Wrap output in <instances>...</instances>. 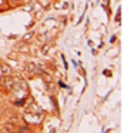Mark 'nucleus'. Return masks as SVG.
I'll list each match as a JSON object with an SVG mask.
<instances>
[{"label": "nucleus", "instance_id": "f257e3e1", "mask_svg": "<svg viewBox=\"0 0 128 133\" xmlns=\"http://www.w3.org/2000/svg\"><path fill=\"white\" fill-rule=\"evenodd\" d=\"M26 67H27V70H30L31 73H33V72H37V67L34 66L33 63H28V64H27V66H26Z\"/></svg>", "mask_w": 128, "mask_h": 133}, {"label": "nucleus", "instance_id": "f03ea898", "mask_svg": "<svg viewBox=\"0 0 128 133\" xmlns=\"http://www.w3.org/2000/svg\"><path fill=\"white\" fill-rule=\"evenodd\" d=\"M20 133H30V127L26 124V126H23L21 129H20Z\"/></svg>", "mask_w": 128, "mask_h": 133}, {"label": "nucleus", "instance_id": "7ed1b4c3", "mask_svg": "<svg viewBox=\"0 0 128 133\" xmlns=\"http://www.w3.org/2000/svg\"><path fill=\"white\" fill-rule=\"evenodd\" d=\"M31 36H33V33H28L27 36H24V39H26V40H30V39H31Z\"/></svg>", "mask_w": 128, "mask_h": 133}]
</instances>
